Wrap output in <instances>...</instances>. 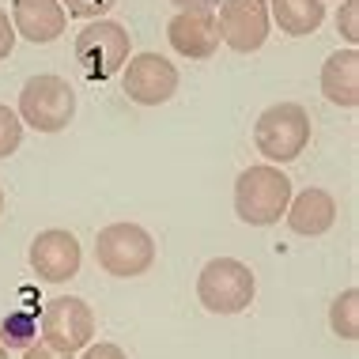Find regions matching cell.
Here are the masks:
<instances>
[{
  "mask_svg": "<svg viewBox=\"0 0 359 359\" xmlns=\"http://www.w3.org/2000/svg\"><path fill=\"white\" fill-rule=\"evenodd\" d=\"M322 95L333 106H344V110H355L359 106V53H355V46L325 57V65H322Z\"/></svg>",
  "mask_w": 359,
  "mask_h": 359,
  "instance_id": "cell-13",
  "label": "cell"
},
{
  "mask_svg": "<svg viewBox=\"0 0 359 359\" xmlns=\"http://www.w3.org/2000/svg\"><path fill=\"white\" fill-rule=\"evenodd\" d=\"M329 325L341 341H359V291L348 287L329 306Z\"/></svg>",
  "mask_w": 359,
  "mask_h": 359,
  "instance_id": "cell-16",
  "label": "cell"
},
{
  "mask_svg": "<svg viewBox=\"0 0 359 359\" xmlns=\"http://www.w3.org/2000/svg\"><path fill=\"white\" fill-rule=\"evenodd\" d=\"M129 61V34L114 19H91L76 34V65L87 80H110Z\"/></svg>",
  "mask_w": 359,
  "mask_h": 359,
  "instance_id": "cell-6",
  "label": "cell"
},
{
  "mask_svg": "<svg viewBox=\"0 0 359 359\" xmlns=\"http://www.w3.org/2000/svg\"><path fill=\"white\" fill-rule=\"evenodd\" d=\"M257 280L250 273V265H242L238 257H216L201 269L197 276V299L212 314H242L254 303Z\"/></svg>",
  "mask_w": 359,
  "mask_h": 359,
  "instance_id": "cell-5",
  "label": "cell"
},
{
  "mask_svg": "<svg viewBox=\"0 0 359 359\" xmlns=\"http://www.w3.org/2000/svg\"><path fill=\"white\" fill-rule=\"evenodd\" d=\"M254 144L269 163H291L310 144V118L299 102H276L254 125Z\"/></svg>",
  "mask_w": 359,
  "mask_h": 359,
  "instance_id": "cell-4",
  "label": "cell"
},
{
  "mask_svg": "<svg viewBox=\"0 0 359 359\" xmlns=\"http://www.w3.org/2000/svg\"><path fill=\"white\" fill-rule=\"evenodd\" d=\"M34 341V318L31 314H8L4 318V325H0V344H8V348H27Z\"/></svg>",
  "mask_w": 359,
  "mask_h": 359,
  "instance_id": "cell-17",
  "label": "cell"
},
{
  "mask_svg": "<svg viewBox=\"0 0 359 359\" xmlns=\"http://www.w3.org/2000/svg\"><path fill=\"white\" fill-rule=\"evenodd\" d=\"M178 12H216L219 0H170Z\"/></svg>",
  "mask_w": 359,
  "mask_h": 359,
  "instance_id": "cell-24",
  "label": "cell"
},
{
  "mask_svg": "<svg viewBox=\"0 0 359 359\" xmlns=\"http://www.w3.org/2000/svg\"><path fill=\"white\" fill-rule=\"evenodd\" d=\"M80 359H125V352L110 341H99V344H87Z\"/></svg>",
  "mask_w": 359,
  "mask_h": 359,
  "instance_id": "cell-23",
  "label": "cell"
},
{
  "mask_svg": "<svg viewBox=\"0 0 359 359\" xmlns=\"http://www.w3.org/2000/svg\"><path fill=\"white\" fill-rule=\"evenodd\" d=\"M95 337V310L76 295H57L42 310V341L61 352H83Z\"/></svg>",
  "mask_w": 359,
  "mask_h": 359,
  "instance_id": "cell-7",
  "label": "cell"
},
{
  "mask_svg": "<svg viewBox=\"0 0 359 359\" xmlns=\"http://www.w3.org/2000/svg\"><path fill=\"white\" fill-rule=\"evenodd\" d=\"M65 15L61 0H15L12 4V27H15V38H27L34 46H46V42H57L65 34Z\"/></svg>",
  "mask_w": 359,
  "mask_h": 359,
  "instance_id": "cell-12",
  "label": "cell"
},
{
  "mask_svg": "<svg viewBox=\"0 0 359 359\" xmlns=\"http://www.w3.org/2000/svg\"><path fill=\"white\" fill-rule=\"evenodd\" d=\"M23 359H72V352H61V348H53V344L38 341V344H27Z\"/></svg>",
  "mask_w": 359,
  "mask_h": 359,
  "instance_id": "cell-22",
  "label": "cell"
},
{
  "mask_svg": "<svg viewBox=\"0 0 359 359\" xmlns=\"http://www.w3.org/2000/svg\"><path fill=\"white\" fill-rule=\"evenodd\" d=\"M19 144H23V121H19L15 110H8L0 102V159H8Z\"/></svg>",
  "mask_w": 359,
  "mask_h": 359,
  "instance_id": "cell-18",
  "label": "cell"
},
{
  "mask_svg": "<svg viewBox=\"0 0 359 359\" xmlns=\"http://www.w3.org/2000/svg\"><path fill=\"white\" fill-rule=\"evenodd\" d=\"M0 212H4V193H0Z\"/></svg>",
  "mask_w": 359,
  "mask_h": 359,
  "instance_id": "cell-26",
  "label": "cell"
},
{
  "mask_svg": "<svg viewBox=\"0 0 359 359\" xmlns=\"http://www.w3.org/2000/svg\"><path fill=\"white\" fill-rule=\"evenodd\" d=\"M12 50H15V27H12V19H8V12L0 8V61L12 57Z\"/></svg>",
  "mask_w": 359,
  "mask_h": 359,
  "instance_id": "cell-21",
  "label": "cell"
},
{
  "mask_svg": "<svg viewBox=\"0 0 359 359\" xmlns=\"http://www.w3.org/2000/svg\"><path fill=\"white\" fill-rule=\"evenodd\" d=\"M170 46L189 61H205L219 50V23L216 12H178L167 27Z\"/></svg>",
  "mask_w": 359,
  "mask_h": 359,
  "instance_id": "cell-11",
  "label": "cell"
},
{
  "mask_svg": "<svg viewBox=\"0 0 359 359\" xmlns=\"http://www.w3.org/2000/svg\"><path fill=\"white\" fill-rule=\"evenodd\" d=\"M80 242H76L72 231H61V227H50L42 235H34L31 242V269L38 280L46 284H65L80 273Z\"/></svg>",
  "mask_w": 359,
  "mask_h": 359,
  "instance_id": "cell-10",
  "label": "cell"
},
{
  "mask_svg": "<svg viewBox=\"0 0 359 359\" xmlns=\"http://www.w3.org/2000/svg\"><path fill=\"white\" fill-rule=\"evenodd\" d=\"M76 118V91L61 76H31L19 91V121L38 133H61Z\"/></svg>",
  "mask_w": 359,
  "mask_h": 359,
  "instance_id": "cell-3",
  "label": "cell"
},
{
  "mask_svg": "<svg viewBox=\"0 0 359 359\" xmlns=\"http://www.w3.org/2000/svg\"><path fill=\"white\" fill-rule=\"evenodd\" d=\"M337 34L348 46H359V0H344L341 12H337Z\"/></svg>",
  "mask_w": 359,
  "mask_h": 359,
  "instance_id": "cell-19",
  "label": "cell"
},
{
  "mask_svg": "<svg viewBox=\"0 0 359 359\" xmlns=\"http://www.w3.org/2000/svg\"><path fill=\"white\" fill-rule=\"evenodd\" d=\"M125 69V95L140 106H163L178 91V69L159 53H137Z\"/></svg>",
  "mask_w": 359,
  "mask_h": 359,
  "instance_id": "cell-9",
  "label": "cell"
},
{
  "mask_svg": "<svg viewBox=\"0 0 359 359\" xmlns=\"http://www.w3.org/2000/svg\"><path fill=\"white\" fill-rule=\"evenodd\" d=\"M291 178L276 163H257L246 167L235 182V216L250 227H269L287 212Z\"/></svg>",
  "mask_w": 359,
  "mask_h": 359,
  "instance_id": "cell-1",
  "label": "cell"
},
{
  "mask_svg": "<svg viewBox=\"0 0 359 359\" xmlns=\"http://www.w3.org/2000/svg\"><path fill=\"white\" fill-rule=\"evenodd\" d=\"M284 216H287V227L295 231V235L314 238V235H325L337 223V201H333V193H325V189H303L299 197L287 201Z\"/></svg>",
  "mask_w": 359,
  "mask_h": 359,
  "instance_id": "cell-14",
  "label": "cell"
},
{
  "mask_svg": "<svg viewBox=\"0 0 359 359\" xmlns=\"http://www.w3.org/2000/svg\"><path fill=\"white\" fill-rule=\"evenodd\" d=\"M95 261L110 276H144L155 265V242L140 223H110L95 238Z\"/></svg>",
  "mask_w": 359,
  "mask_h": 359,
  "instance_id": "cell-2",
  "label": "cell"
},
{
  "mask_svg": "<svg viewBox=\"0 0 359 359\" xmlns=\"http://www.w3.org/2000/svg\"><path fill=\"white\" fill-rule=\"evenodd\" d=\"M219 42L235 53H257L269 38V0H219Z\"/></svg>",
  "mask_w": 359,
  "mask_h": 359,
  "instance_id": "cell-8",
  "label": "cell"
},
{
  "mask_svg": "<svg viewBox=\"0 0 359 359\" xmlns=\"http://www.w3.org/2000/svg\"><path fill=\"white\" fill-rule=\"evenodd\" d=\"M0 359H8V352H4V344H0Z\"/></svg>",
  "mask_w": 359,
  "mask_h": 359,
  "instance_id": "cell-25",
  "label": "cell"
},
{
  "mask_svg": "<svg viewBox=\"0 0 359 359\" xmlns=\"http://www.w3.org/2000/svg\"><path fill=\"white\" fill-rule=\"evenodd\" d=\"M269 19H276L284 34H314L325 19L322 0H269Z\"/></svg>",
  "mask_w": 359,
  "mask_h": 359,
  "instance_id": "cell-15",
  "label": "cell"
},
{
  "mask_svg": "<svg viewBox=\"0 0 359 359\" xmlns=\"http://www.w3.org/2000/svg\"><path fill=\"white\" fill-rule=\"evenodd\" d=\"M118 0H61L65 15H76V19H102Z\"/></svg>",
  "mask_w": 359,
  "mask_h": 359,
  "instance_id": "cell-20",
  "label": "cell"
}]
</instances>
